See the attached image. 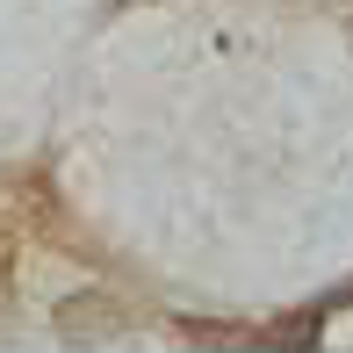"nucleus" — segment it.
Here are the masks:
<instances>
[{
    "mask_svg": "<svg viewBox=\"0 0 353 353\" xmlns=\"http://www.w3.org/2000/svg\"><path fill=\"white\" fill-rule=\"evenodd\" d=\"M346 303H353V281H346V288H332V310H346Z\"/></svg>",
    "mask_w": 353,
    "mask_h": 353,
    "instance_id": "1",
    "label": "nucleus"
}]
</instances>
